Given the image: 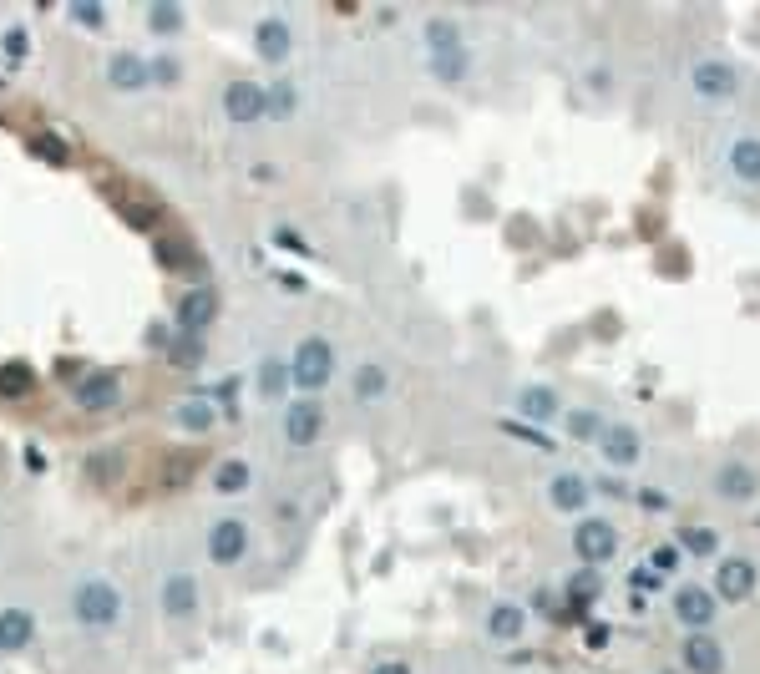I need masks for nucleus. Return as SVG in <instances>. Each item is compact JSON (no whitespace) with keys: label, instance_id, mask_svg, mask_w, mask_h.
Wrapping results in <instances>:
<instances>
[{"label":"nucleus","instance_id":"nucleus-27","mask_svg":"<svg viewBox=\"0 0 760 674\" xmlns=\"http://www.w3.org/2000/svg\"><path fill=\"white\" fill-rule=\"evenodd\" d=\"M213 421H218V406H213V401H203V396H188V401H178V406H173V426H178V431L203 436Z\"/></svg>","mask_w":760,"mask_h":674},{"label":"nucleus","instance_id":"nucleus-40","mask_svg":"<svg viewBox=\"0 0 760 674\" xmlns=\"http://www.w3.org/2000/svg\"><path fill=\"white\" fill-rule=\"evenodd\" d=\"M0 51L21 61V56H26V31H21V26H16V31H6V36H0Z\"/></svg>","mask_w":760,"mask_h":674},{"label":"nucleus","instance_id":"nucleus-15","mask_svg":"<svg viewBox=\"0 0 760 674\" xmlns=\"http://www.w3.org/2000/svg\"><path fill=\"white\" fill-rule=\"evenodd\" d=\"M548 502L568 517H583L588 502H593V482L578 477V472H558V477H548Z\"/></svg>","mask_w":760,"mask_h":674},{"label":"nucleus","instance_id":"nucleus-33","mask_svg":"<svg viewBox=\"0 0 760 674\" xmlns=\"http://www.w3.org/2000/svg\"><path fill=\"white\" fill-rule=\"evenodd\" d=\"M426 66H431V77H441V82H462L467 71H472L467 51H462V56H441V61H426Z\"/></svg>","mask_w":760,"mask_h":674},{"label":"nucleus","instance_id":"nucleus-36","mask_svg":"<svg viewBox=\"0 0 760 674\" xmlns=\"http://www.w3.org/2000/svg\"><path fill=\"white\" fill-rule=\"evenodd\" d=\"M26 386H31V370H26V365H0V391H6V396H11V391L21 396Z\"/></svg>","mask_w":760,"mask_h":674},{"label":"nucleus","instance_id":"nucleus-39","mask_svg":"<svg viewBox=\"0 0 760 674\" xmlns=\"http://www.w3.org/2000/svg\"><path fill=\"white\" fill-rule=\"evenodd\" d=\"M31 147L46 158V163H66V147L56 142V137H31Z\"/></svg>","mask_w":760,"mask_h":674},{"label":"nucleus","instance_id":"nucleus-13","mask_svg":"<svg viewBox=\"0 0 760 674\" xmlns=\"http://www.w3.org/2000/svg\"><path fill=\"white\" fill-rule=\"evenodd\" d=\"M254 56L269 61V66H284V61L294 56V26H289L284 16L259 21V26H254Z\"/></svg>","mask_w":760,"mask_h":674},{"label":"nucleus","instance_id":"nucleus-42","mask_svg":"<svg viewBox=\"0 0 760 674\" xmlns=\"http://www.w3.org/2000/svg\"><path fill=\"white\" fill-rule=\"evenodd\" d=\"M274 279H279V289H289V294L304 289V274H294V269H284V274H274Z\"/></svg>","mask_w":760,"mask_h":674},{"label":"nucleus","instance_id":"nucleus-30","mask_svg":"<svg viewBox=\"0 0 760 674\" xmlns=\"http://www.w3.org/2000/svg\"><path fill=\"white\" fill-rule=\"evenodd\" d=\"M563 426L573 441H603V431H608L598 411H563Z\"/></svg>","mask_w":760,"mask_h":674},{"label":"nucleus","instance_id":"nucleus-8","mask_svg":"<svg viewBox=\"0 0 760 674\" xmlns=\"http://www.w3.org/2000/svg\"><path fill=\"white\" fill-rule=\"evenodd\" d=\"M279 431H284L289 446H315L320 431H325V406H320L315 396H294V401H284Z\"/></svg>","mask_w":760,"mask_h":674},{"label":"nucleus","instance_id":"nucleus-23","mask_svg":"<svg viewBox=\"0 0 760 674\" xmlns=\"http://www.w3.org/2000/svg\"><path fill=\"white\" fill-rule=\"evenodd\" d=\"M725 168L740 183H760V137H735L725 147Z\"/></svg>","mask_w":760,"mask_h":674},{"label":"nucleus","instance_id":"nucleus-14","mask_svg":"<svg viewBox=\"0 0 760 674\" xmlns=\"http://www.w3.org/2000/svg\"><path fill=\"white\" fill-rule=\"evenodd\" d=\"M679 659L690 674H725V644L705 629V634H690L679 644Z\"/></svg>","mask_w":760,"mask_h":674},{"label":"nucleus","instance_id":"nucleus-12","mask_svg":"<svg viewBox=\"0 0 760 674\" xmlns=\"http://www.w3.org/2000/svg\"><path fill=\"white\" fill-rule=\"evenodd\" d=\"M102 77H107V87H112V92H142V87H152V61H147V56H137L132 46H122V51H112V56H107Z\"/></svg>","mask_w":760,"mask_h":674},{"label":"nucleus","instance_id":"nucleus-6","mask_svg":"<svg viewBox=\"0 0 760 674\" xmlns=\"http://www.w3.org/2000/svg\"><path fill=\"white\" fill-rule=\"evenodd\" d=\"M223 117L234 127H254L259 117H269V87L254 77H234L223 87Z\"/></svg>","mask_w":760,"mask_h":674},{"label":"nucleus","instance_id":"nucleus-10","mask_svg":"<svg viewBox=\"0 0 760 674\" xmlns=\"http://www.w3.org/2000/svg\"><path fill=\"white\" fill-rule=\"evenodd\" d=\"M690 87H695V97H705V102H725V97L740 92V71H735L730 61L705 56V61L690 66Z\"/></svg>","mask_w":760,"mask_h":674},{"label":"nucleus","instance_id":"nucleus-21","mask_svg":"<svg viewBox=\"0 0 760 674\" xmlns=\"http://www.w3.org/2000/svg\"><path fill=\"white\" fill-rule=\"evenodd\" d=\"M598 446H603L608 467H634V462L644 457V441H639V431H634V426H608Z\"/></svg>","mask_w":760,"mask_h":674},{"label":"nucleus","instance_id":"nucleus-38","mask_svg":"<svg viewBox=\"0 0 760 674\" xmlns=\"http://www.w3.org/2000/svg\"><path fill=\"white\" fill-rule=\"evenodd\" d=\"M274 244H279V249H289V254H304V249H310V244H304V234H299V229H289V223H279V229H274Z\"/></svg>","mask_w":760,"mask_h":674},{"label":"nucleus","instance_id":"nucleus-22","mask_svg":"<svg viewBox=\"0 0 760 674\" xmlns=\"http://www.w3.org/2000/svg\"><path fill=\"white\" fill-rule=\"evenodd\" d=\"M386 391H391L386 365H380V360H360V365H355V376H350V396H355L360 406H375Z\"/></svg>","mask_w":760,"mask_h":674},{"label":"nucleus","instance_id":"nucleus-3","mask_svg":"<svg viewBox=\"0 0 760 674\" xmlns=\"http://www.w3.org/2000/svg\"><path fill=\"white\" fill-rule=\"evenodd\" d=\"M619 528H614V517H598V512H583L573 522V553L588 563V568H603V563H614L619 553Z\"/></svg>","mask_w":760,"mask_h":674},{"label":"nucleus","instance_id":"nucleus-26","mask_svg":"<svg viewBox=\"0 0 760 674\" xmlns=\"http://www.w3.org/2000/svg\"><path fill=\"white\" fill-rule=\"evenodd\" d=\"M755 492H760V482H755V472H750V467L730 462V467H720V472H715V497H725V502H750Z\"/></svg>","mask_w":760,"mask_h":674},{"label":"nucleus","instance_id":"nucleus-31","mask_svg":"<svg viewBox=\"0 0 760 674\" xmlns=\"http://www.w3.org/2000/svg\"><path fill=\"white\" fill-rule=\"evenodd\" d=\"M679 563H684L679 543H659V548H649V573H654V578H669V573H679Z\"/></svg>","mask_w":760,"mask_h":674},{"label":"nucleus","instance_id":"nucleus-9","mask_svg":"<svg viewBox=\"0 0 760 674\" xmlns=\"http://www.w3.org/2000/svg\"><path fill=\"white\" fill-rule=\"evenodd\" d=\"M715 614H720V604H715V593H710L705 583L674 588V619L690 629V634H705V629L715 624Z\"/></svg>","mask_w":760,"mask_h":674},{"label":"nucleus","instance_id":"nucleus-7","mask_svg":"<svg viewBox=\"0 0 760 674\" xmlns=\"http://www.w3.org/2000/svg\"><path fill=\"white\" fill-rule=\"evenodd\" d=\"M218 320V289H208V284H188L183 294H178V305H173V325H178V335H203L208 325Z\"/></svg>","mask_w":760,"mask_h":674},{"label":"nucleus","instance_id":"nucleus-4","mask_svg":"<svg viewBox=\"0 0 760 674\" xmlns=\"http://www.w3.org/2000/svg\"><path fill=\"white\" fill-rule=\"evenodd\" d=\"M249 543H254L249 522L234 517V512H228V517H213L208 533H203V553H208V563H218V568L244 563V558H249Z\"/></svg>","mask_w":760,"mask_h":674},{"label":"nucleus","instance_id":"nucleus-19","mask_svg":"<svg viewBox=\"0 0 760 674\" xmlns=\"http://www.w3.org/2000/svg\"><path fill=\"white\" fill-rule=\"evenodd\" d=\"M482 629H487V639L492 644H517L522 639V629H527V614H522V604H492L487 609V619H482Z\"/></svg>","mask_w":760,"mask_h":674},{"label":"nucleus","instance_id":"nucleus-2","mask_svg":"<svg viewBox=\"0 0 760 674\" xmlns=\"http://www.w3.org/2000/svg\"><path fill=\"white\" fill-rule=\"evenodd\" d=\"M335 345L325 335H304L294 350H289V386L294 396H320L330 381H335Z\"/></svg>","mask_w":760,"mask_h":674},{"label":"nucleus","instance_id":"nucleus-16","mask_svg":"<svg viewBox=\"0 0 760 674\" xmlns=\"http://www.w3.org/2000/svg\"><path fill=\"white\" fill-rule=\"evenodd\" d=\"M563 416V401H558V391L553 386H522L517 391V421H532V426H548V421H558Z\"/></svg>","mask_w":760,"mask_h":674},{"label":"nucleus","instance_id":"nucleus-5","mask_svg":"<svg viewBox=\"0 0 760 674\" xmlns=\"http://www.w3.org/2000/svg\"><path fill=\"white\" fill-rule=\"evenodd\" d=\"M198 604H203L198 578H193L188 568H168V573H163V583H158V609H163V619L188 624V619L198 614Z\"/></svg>","mask_w":760,"mask_h":674},{"label":"nucleus","instance_id":"nucleus-11","mask_svg":"<svg viewBox=\"0 0 760 674\" xmlns=\"http://www.w3.org/2000/svg\"><path fill=\"white\" fill-rule=\"evenodd\" d=\"M755 583H760V573H755V563L750 558H740V553H730V558H720L715 563V598H725V604H745V598L755 593Z\"/></svg>","mask_w":760,"mask_h":674},{"label":"nucleus","instance_id":"nucleus-1","mask_svg":"<svg viewBox=\"0 0 760 674\" xmlns=\"http://www.w3.org/2000/svg\"><path fill=\"white\" fill-rule=\"evenodd\" d=\"M71 619L82 624L87 634H107V629H117L122 624V614H127V598H122V588H117V578H107V573H82L71 583Z\"/></svg>","mask_w":760,"mask_h":674},{"label":"nucleus","instance_id":"nucleus-41","mask_svg":"<svg viewBox=\"0 0 760 674\" xmlns=\"http://www.w3.org/2000/svg\"><path fill=\"white\" fill-rule=\"evenodd\" d=\"M370 674H416V669H411L406 659H386V664H375Z\"/></svg>","mask_w":760,"mask_h":674},{"label":"nucleus","instance_id":"nucleus-32","mask_svg":"<svg viewBox=\"0 0 760 674\" xmlns=\"http://www.w3.org/2000/svg\"><path fill=\"white\" fill-rule=\"evenodd\" d=\"M502 431H507V436H517L522 446H538V452H553V446H558V441H548V431L527 426V421H502Z\"/></svg>","mask_w":760,"mask_h":674},{"label":"nucleus","instance_id":"nucleus-37","mask_svg":"<svg viewBox=\"0 0 760 674\" xmlns=\"http://www.w3.org/2000/svg\"><path fill=\"white\" fill-rule=\"evenodd\" d=\"M178 77H183V66L173 56H152V82H158V87H173Z\"/></svg>","mask_w":760,"mask_h":674},{"label":"nucleus","instance_id":"nucleus-18","mask_svg":"<svg viewBox=\"0 0 760 674\" xmlns=\"http://www.w3.org/2000/svg\"><path fill=\"white\" fill-rule=\"evenodd\" d=\"M294 386H289V355H264L254 365V396L259 401H284Z\"/></svg>","mask_w":760,"mask_h":674},{"label":"nucleus","instance_id":"nucleus-17","mask_svg":"<svg viewBox=\"0 0 760 674\" xmlns=\"http://www.w3.org/2000/svg\"><path fill=\"white\" fill-rule=\"evenodd\" d=\"M36 639V614L26 604H6L0 609V654H16Z\"/></svg>","mask_w":760,"mask_h":674},{"label":"nucleus","instance_id":"nucleus-34","mask_svg":"<svg viewBox=\"0 0 760 674\" xmlns=\"http://www.w3.org/2000/svg\"><path fill=\"white\" fill-rule=\"evenodd\" d=\"M269 117H274V122L294 117V82H274V87H269Z\"/></svg>","mask_w":760,"mask_h":674},{"label":"nucleus","instance_id":"nucleus-20","mask_svg":"<svg viewBox=\"0 0 760 674\" xmlns=\"http://www.w3.org/2000/svg\"><path fill=\"white\" fill-rule=\"evenodd\" d=\"M122 401V381L112 376V370H97V376H87L82 386H76V406L82 411H107Z\"/></svg>","mask_w":760,"mask_h":674},{"label":"nucleus","instance_id":"nucleus-24","mask_svg":"<svg viewBox=\"0 0 760 674\" xmlns=\"http://www.w3.org/2000/svg\"><path fill=\"white\" fill-rule=\"evenodd\" d=\"M218 497H244L249 487H254V467L244 462V457H228V462H218L213 467V482H208Z\"/></svg>","mask_w":760,"mask_h":674},{"label":"nucleus","instance_id":"nucleus-35","mask_svg":"<svg viewBox=\"0 0 760 674\" xmlns=\"http://www.w3.org/2000/svg\"><path fill=\"white\" fill-rule=\"evenodd\" d=\"M66 16L76 26H87V31H102L107 26V6H66Z\"/></svg>","mask_w":760,"mask_h":674},{"label":"nucleus","instance_id":"nucleus-25","mask_svg":"<svg viewBox=\"0 0 760 674\" xmlns=\"http://www.w3.org/2000/svg\"><path fill=\"white\" fill-rule=\"evenodd\" d=\"M421 41H426V61L462 56V51H467V46H462V26H456V21H426Z\"/></svg>","mask_w":760,"mask_h":674},{"label":"nucleus","instance_id":"nucleus-29","mask_svg":"<svg viewBox=\"0 0 760 674\" xmlns=\"http://www.w3.org/2000/svg\"><path fill=\"white\" fill-rule=\"evenodd\" d=\"M679 553H690V558H715L720 553V533L715 528H679Z\"/></svg>","mask_w":760,"mask_h":674},{"label":"nucleus","instance_id":"nucleus-28","mask_svg":"<svg viewBox=\"0 0 760 674\" xmlns=\"http://www.w3.org/2000/svg\"><path fill=\"white\" fill-rule=\"evenodd\" d=\"M183 21H188V11L173 6V0H152L147 6V36H158V41H173L183 31Z\"/></svg>","mask_w":760,"mask_h":674}]
</instances>
